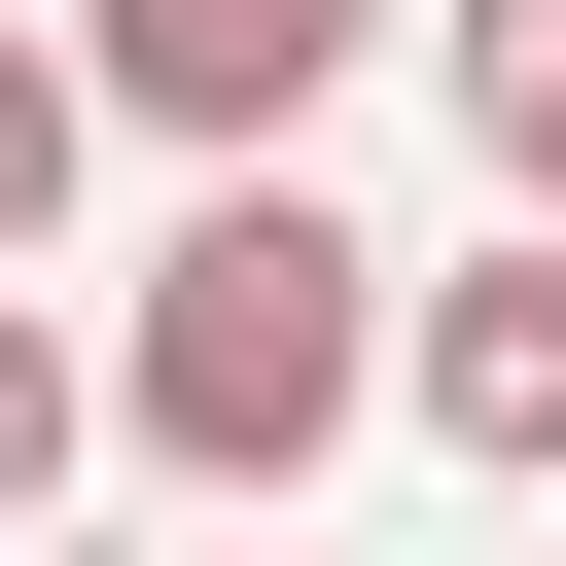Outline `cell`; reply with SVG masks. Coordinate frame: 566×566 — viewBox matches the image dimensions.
I'll return each instance as SVG.
<instances>
[{"label":"cell","instance_id":"1","mask_svg":"<svg viewBox=\"0 0 566 566\" xmlns=\"http://www.w3.org/2000/svg\"><path fill=\"white\" fill-rule=\"evenodd\" d=\"M389 424V248L283 177V142H212V212L142 248V318H106V460L142 495H318Z\"/></svg>","mask_w":566,"mask_h":566},{"label":"cell","instance_id":"3","mask_svg":"<svg viewBox=\"0 0 566 566\" xmlns=\"http://www.w3.org/2000/svg\"><path fill=\"white\" fill-rule=\"evenodd\" d=\"M354 35H389V0H71V71H106L142 142H318Z\"/></svg>","mask_w":566,"mask_h":566},{"label":"cell","instance_id":"5","mask_svg":"<svg viewBox=\"0 0 566 566\" xmlns=\"http://www.w3.org/2000/svg\"><path fill=\"white\" fill-rule=\"evenodd\" d=\"M71 460H106V354H71V318H35V248H0V531H35Z\"/></svg>","mask_w":566,"mask_h":566},{"label":"cell","instance_id":"6","mask_svg":"<svg viewBox=\"0 0 566 566\" xmlns=\"http://www.w3.org/2000/svg\"><path fill=\"white\" fill-rule=\"evenodd\" d=\"M71 177H106V71H71V35H0V248H71Z\"/></svg>","mask_w":566,"mask_h":566},{"label":"cell","instance_id":"4","mask_svg":"<svg viewBox=\"0 0 566 566\" xmlns=\"http://www.w3.org/2000/svg\"><path fill=\"white\" fill-rule=\"evenodd\" d=\"M424 71H460V142H495V212H566V0H424Z\"/></svg>","mask_w":566,"mask_h":566},{"label":"cell","instance_id":"2","mask_svg":"<svg viewBox=\"0 0 566 566\" xmlns=\"http://www.w3.org/2000/svg\"><path fill=\"white\" fill-rule=\"evenodd\" d=\"M389 389H424V460H460V495H566V212H495V248L389 318Z\"/></svg>","mask_w":566,"mask_h":566}]
</instances>
